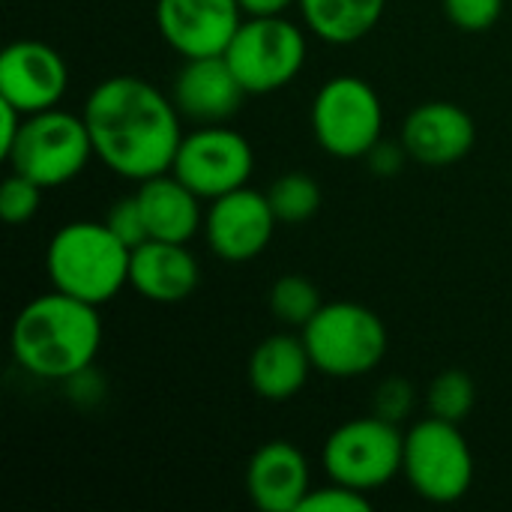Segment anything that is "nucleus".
<instances>
[{"instance_id":"obj_1","label":"nucleus","mask_w":512,"mask_h":512,"mask_svg":"<svg viewBox=\"0 0 512 512\" xmlns=\"http://www.w3.org/2000/svg\"><path fill=\"white\" fill-rule=\"evenodd\" d=\"M84 123L96 159L126 180H150L171 171L183 141L174 99L138 75H111L99 81L84 102Z\"/></svg>"},{"instance_id":"obj_2","label":"nucleus","mask_w":512,"mask_h":512,"mask_svg":"<svg viewBox=\"0 0 512 512\" xmlns=\"http://www.w3.org/2000/svg\"><path fill=\"white\" fill-rule=\"evenodd\" d=\"M9 348L15 363L39 381H75L90 372L102 348L99 306L48 291L21 306Z\"/></svg>"},{"instance_id":"obj_3","label":"nucleus","mask_w":512,"mask_h":512,"mask_svg":"<svg viewBox=\"0 0 512 512\" xmlns=\"http://www.w3.org/2000/svg\"><path fill=\"white\" fill-rule=\"evenodd\" d=\"M129 258L132 249L105 222L78 219L54 231L45 270L54 291L105 306L129 288Z\"/></svg>"},{"instance_id":"obj_4","label":"nucleus","mask_w":512,"mask_h":512,"mask_svg":"<svg viewBox=\"0 0 512 512\" xmlns=\"http://www.w3.org/2000/svg\"><path fill=\"white\" fill-rule=\"evenodd\" d=\"M300 336L309 348L315 372L339 381L375 372L390 348L381 315L351 300L324 303Z\"/></svg>"},{"instance_id":"obj_5","label":"nucleus","mask_w":512,"mask_h":512,"mask_svg":"<svg viewBox=\"0 0 512 512\" xmlns=\"http://www.w3.org/2000/svg\"><path fill=\"white\" fill-rule=\"evenodd\" d=\"M93 156V138L84 114L48 108L24 114L21 132L3 159L15 174L39 183L42 189H57L72 183Z\"/></svg>"},{"instance_id":"obj_6","label":"nucleus","mask_w":512,"mask_h":512,"mask_svg":"<svg viewBox=\"0 0 512 512\" xmlns=\"http://www.w3.org/2000/svg\"><path fill=\"white\" fill-rule=\"evenodd\" d=\"M312 135L333 159H366L384 135V105L378 90L360 75L324 81L312 102Z\"/></svg>"},{"instance_id":"obj_7","label":"nucleus","mask_w":512,"mask_h":512,"mask_svg":"<svg viewBox=\"0 0 512 512\" xmlns=\"http://www.w3.org/2000/svg\"><path fill=\"white\" fill-rule=\"evenodd\" d=\"M306 33L285 15H246L225 48V60L249 96L288 87L306 66Z\"/></svg>"},{"instance_id":"obj_8","label":"nucleus","mask_w":512,"mask_h":512,"mask_svg":"<svg viewBox=\"0 0 512 512\" xmlns=\"http://www.w3.org/2000/svg\"><path fill=\"white\" fill-rule=\"evenodd\" d=\"M405 432L378 414L336 426L321 450V465L333 483L375 492L402 474Z\"/></svg>"},{"instance_id":"obj_9","label":"nucleus","mask_w":512,"mask_h":512,"mask_svg":"<svg viewBox=\"0 0 512 512\" xmlns=\"http://www.w3.org/2000/svg\"><path fill=\"white\" fill-rule=\"evenodd\" d=\"M402 474L408 486L429 504H456L474 486V453L459 429L438 417H426L405 432Z\"/></svg>"},{"instance_id":"obj_10","label":"nucleus","mask_w":512,"mask_h":512,"mask_svg":"<svg viewBox=\"0 0 512 512\" xmlns=\"http://www.w3.org/2000/svg\"><path fill=\"white\" fill-rule=\"evenodd\" d=\"M252 171V144L246 141V135L228 129L225 123L198 126L192 135H183L171 165V174H177L204 201L249 186Z\"/></svg>"},{"instance_id":"obj_11","label":"nucleus","mask_w":512,"mask_h":512,"mask_svg":"<svg viewBox=\"0 0 512 512\" xmlns=\"http://www.w3.org/2000/svg\"><path fill=\"white\" fill-rule=\"evenodd\" d=\"M276 213L267 192L240 186L210 201L204 213V240L210 252L228 264H246L267 252L276 234Z\"/></svg>"},{"instance_id":"obj_12","label":"nucleus","mask_w":512,"mask_h":512,"mask_svg":"<svg viewBox=\"0 0 512 512\" xmlns=\"http://www.w3.org/2000/svg\"><path fill=\"white\" fill-rule=\"evenodd\" d=\"M69 87V66L42 39H15L0 54V99L24 114L57 108Z\"/></svg>"},{"instance_id":"obj_13","label":"nucleus","mask_w":512,"mask_h":512,"mask_svg":"<svg viewBox=\"0 0 512 512\" xmlns=\"http://www.w3.org/2000/svg\"><path fill=\"white\" fill-rule=\"evenodd\" d=\"M243 18L240 0H156V30L183 60L225 54Z\"/></svg>"},{"instance_id":"obj_14","label":"nucleus","mask_w":512,"mask_h":512,"mask_svg":"<svg viewBox=\"0 0 512 512\" xmlns=\"http://www.w3.org/2000/svg\"><path fill=\"white\" fill-rule=\"evenodd\" d=\"M399 141L405 144L414 162L444 168L462 162L474 150L477 123L462 105L447 99H432V102H420L405 117Z\"/></svg>"},{"instance_id":"obj_15","label":"nucleus","mask_w":512,"mask_h":512,"mask_svg":"<svg viewBox=\"0 0 512 512\" xmlns=\"http://www.w3.org/2000/svg\"><path fill=\"white\" fill-rule=\"evenodd\" d=\"M246 96L249 93L234 75L225 54L183 60L171 87V99L177 111L186 120H195L198 126L228 123L243 108Z\"/></svg>"},{"instance_id":"obj_16","label":"nucleus","mask_w":512,"mask_h":512,"mask_svg":"<svg viewBox=\"0 0 512 512\" xmlns=\"http://www.w3.org/2000/svg\"><path fill=\"white\" fill-rule=\"evenodd\" d=\"M246 492L261 512H300L312 492L309 462L291 441L261 444L246 465Z\"/></svg>"},{"instance_id":"obj_17","label":"nucleus","mask_w":512,"mask_h":512,"mask_svg":"<svg viewBox=\"0 0 512 512\" xmlns=\"http://www.w3.org/2000/svg\"><path fill=\"white\" fill-rule=\"evenodd\" d=\"M201 267L189 243L144 240L129 258V288L150 303L174 306L198 291Z\"/></svg>"},{"instance_id":"obj_18","label":"nucleus","mask_w":512,"mask_h":512,"mask_svg":"<svg viewBox=\"0 0 512 512\" xmlns=\"http://www.w3.org/2000/svg\"><path fill=\"white\" fill-rule=\"evenodd\" d=\"M135 198L144 213L147 240L189 243L198 231H204V210H201L204 198H198L171 171L141 180Z\"/></svg>"},{"instance_id":"obj_19","label":"nucleus","mask_w":512,"mask_h":512,"mask_svg":"<svg viewBox=\"0 0 512 512\" xmlns=\"http://www.w3.org/2000/svg\"><path fill=\"white\" fill-rule=\"evenodd\" d=\"M312 369L303 336L273 333L261 339L249 357V387L264 402H288L306 387Z\"/></svg>"},{"instance_id":"obj_20","label":"nucleus","mask_w":512,"mask_h":512,"mask_svg":"<svg viewBox=\"0 0 512 512\" xmlns=\"http://www.w3.org/2000/svg\"><path fill=\"white\" fill-rule=\"evenodd\" d=\"M312 36L330 45H354L384 18L387 0H297Z\"/></svg>"},{"instance_id":"obj_21","label":"nucleus","mask_w":512,"mask_h":512,"mask_svg":"<svg viewBox=\"0 0 512 512\" xmlns=\"http://www.w3.org/2000/svg\"><path fill=\"white\" fill-rule=\"evenodd\" d=\"M267 198L279 225H303L321 207V186L306 171H288L270 183Z\"/></svg>"},{"instance_id":"obj_22","label":"nucleus","mask_w":512,"mask_h":512,"mask_svg":"<svg viewBox=\"0 0 512 512\" xmlns=\"http://www.w3.org/2000/svg\"><path fill=\"white\" fill-rule=\"evenodd\" d=\"M267 306H270V315L279 324L303 330L315 318V312L324 306V300H321V291H318V285L312 279L288 273V276L273 282Z\"/></svg>"},{"instance_id":"obj_23","label":"nucleus","mask_w":512,"mask_h":512,"mask_svg":"<svg viewBox=\"0 0 512 512\" xmlns=\"http://www.w3.org/2000/svg\"><path fill=\"white\" fill-rule=\"evenodd\" d=\"M477 405V384L465 369H444L426 390V408L432 417L447 423H465Z\"/></svg>"},{"instance_id":"obj_24","label":"nucleus","mask_w":512,"mask_h":512,"mask_svg":"<svg viewBox=\"0 0 512 512\" xmlns=\"http://www.w3.org/2000/svg\"><path fill=\"white\" fill-rule=\"evenodd\" d=\"M42 192L45 189L39 183L12 171L0 186V216L9 225H27L42 204Z\"/></svg>"},{"instance_id":"obj_25","label":"nucleus","mask_w":512,"mask_h":512,"mask_svg":"<svg viewBox=\"0 0 512 512\" xmlns=\"http://www.w3.org/2000/svg\"><path fill=\"white\" fill-rule=\"evenodd\" d=\"M444 15L459 30L483 33L504 15V0H444Z\"/></svg>"},{"instance_id":"obj_26","label":"nucleus","mask_w":512,"mask_h":512,"mask_svg":"<svg viewBox=\"0 0 512 512\" xmlns=\"http://www.w3.org/2000/svg\"><path fill=\"white\" fill-rule=\"evenodd\" d=\"M372 504L366 498V492L360 489H351V486H342V483H333L330 486H321L306 495L300 512H369Z\"/></svg>"},{"instance_id":"obj_27","label":"nucleus","mask_w":512,"mask_h":512,"mask_svg":"<svg viewBox=\"0 0 512 512\" xmlns=\"http://www.w3.org/2000/svg\"><path fill=\"white\" fill-rule=\"evenodd\" d=\"M105 225L129 246H141L147 240V225H144V213H141V204L135 195H123L117 198L111 207H108V216H105Z\"/></svg>"},{"instance_id":"obj_28","label":"nucleus","mask_w":512,"mask_h":512,"mask_svg":"<svg viewBox=\"0 0 512 512\" xmlns=\"http://www.w3.org/2000/svg\"><path fill=\"white\" fill-rule=\"evenodd\" d=\"M411 408H414V387L402 378H387L375 393L372 414H378L390 423H402V417H408Z\"/></svg>"},{"instance_id":"obj_29","label":"nucleus","mask_w":512,"mask_h":512,"mask_svg":"<svg viewBox=\"0 0 512 512\" xmlns=\"http://www.w3.org/2000/svg\"><path fill=\"white\" fill-rule=\"evenodd\" d=\"M369 168L378 174V177H396L399 171H402V165H405V159H411L408 156V150H405V144L402 141H378L372 150H369Z\"/></svg>"},{"instance_id":"obj_30","label":"nucleus","mask_w":512,"mask_h":512,"mask_svg":"<svg viewBox=\"0 0 512 512\" xmlns=\"http://www.w3.org/2000/svg\"><path fill=\"white\" fill-rule=\"evenodd\" d=\"M21 123H24V111H18L12 102L0 99V156H6L21 132Z\"/></svg>"},{"instance_id":"obj_31","label":"nucleus","mask_w":512,"mask_h":512,"mask_svg":"<svg viewBox=\"0 0 512 512\" xmlns=\"http://www.w3.org/2000/svg\"><path fill=\"white\" fill-rule=\"evenodd\" d=\"M297 0H240L243 15H285Z\"/></svg>"}]
</instances>
